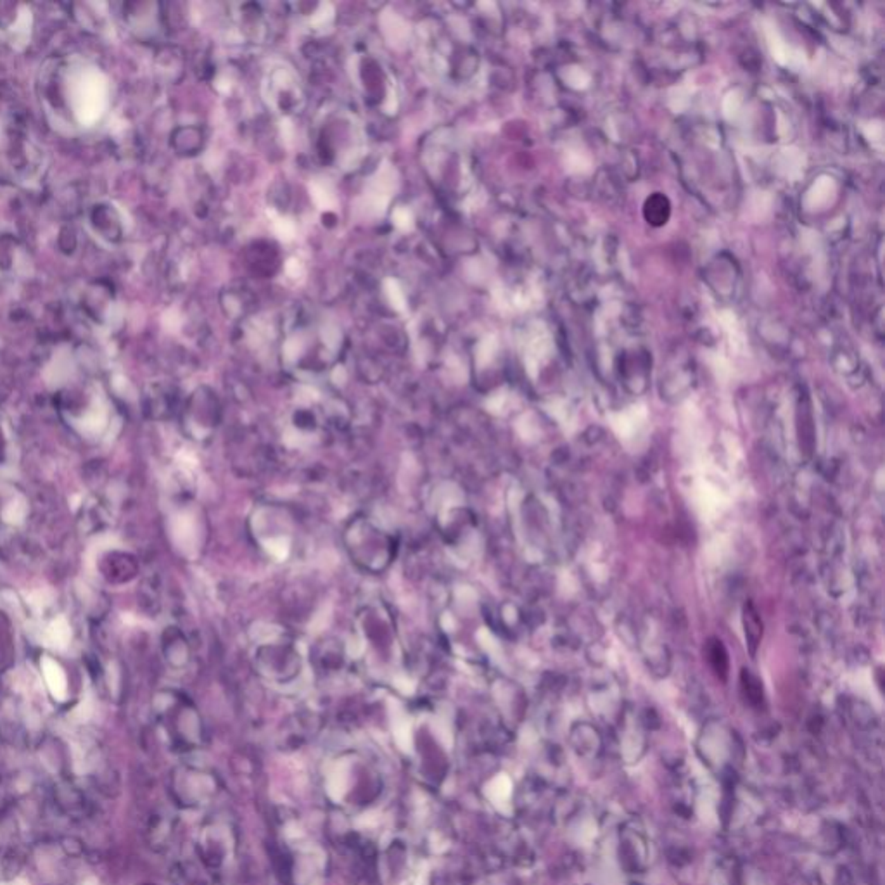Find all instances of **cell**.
Listing matches in <instances>:
<instances>
[{"label":"cell","instance_id":"cell-12","mask_svg":"<svg viewBox=\"0 0 885 885\" xmlns=\"http://www.w3.org/2000/svg\"><path fill=\"white\" fill-rule=\"evenodd\" d=\"M324 341L327 342V346L331 349L338 348L339 341H341V335H339V331L335 327H327L324 331Z\"/></svg>","mask_w":885,"mask_h":885},{"label":"cell","instance_id":"cell-2","mask_svg":"<svg viewBox=\"0 0 885 885\" xmlns=\"http://www.w3.org/2000/svg\"><path fill=\"white\" fill-rule=\"evenodd\" d=\"M744 629H745V640H747V647H748V652L751 656L754 657L757 654L759 649V643L762 640V621H761V615H759L757 608L752 602H747L744 607Z\"/></svg>","mask_w":885,"mask_h":885},{"label":"cell","instance_id":"cell-6","mask_svg":"<svg viewBox=\"0 0 885 885\" xmlns=\"http://www.w3.org/2000/svg\"><path fill=\"white\" fill-rule=\"evenodd\" d=\"M384 292H386L387 301H389V304L394 310L405 311V308H407V297H405L400 284L394 279H386L384 281Z\"/></svg>","mask_w":885,"mask_h":885},{"label":"cell","instance_id":"cell-14","mask_svg":"<svg viewBox=\"0 0 885 885\" xmlns=\"http://www.w3.org/2000/svg\"><path fill=\"white\" fill-rule=\"evenodd\" d=\"M286 272H288L289 277L297 279L303 275V267H301L299 261L295 260V258H291V260L288 261V265H286Z\"/></svg>","mask_w":885,"mask_h":885},{"label":"cell","instance_id":"cell-9","mask_svg":"<svg viewBox=\"0 0 885 885\" xmlns=\"http://www.w3.org/2000/svg\"><path fill=\"white\" fill-rule=\"evenodd\" d=\"M275 232L282 240H291L296 234V225L289 218H277L275 222Z\"/></svg>","mask_w":885,"mask_h":885},{"label":"cell","instance_id":"cell-11","mask_svg":"<svg viewBox=\"0 0 885 885\" xmlns=\"http://www.w3.org/2000/svg\"><path fill=\"white\" fill-rule=\"evenodd\" d=\"M332 17H334V7H332L331 3H322V6L318 7L317 12L313 14V17H311V23H313L315 26H324V24L328 23Z\"/></svg>","mask_w":885,"mask_h":885},{"label":"cell","instance_id":"cell-13","mask_svg":"<svg viewBox=\"0 0 885 885\" xmlns=\"http://www.w3.org/2000/svg\"><path fill=\"white\" fill-rule=\"evenodd\" d=\"M301 349H303L301 348V342L297 341V339H291V341H288V344H286L284 353L289 360H295L301 353Z\"/></svg>","mask_w":885,"mask_h":885},{"label":"cell","instance_id":"cell-8","mask_svg":"<svg viewBox=\"0 0 885 885\" xmlns=\"http://www.w3.org/2000/svg\"><path fill=\"white\" fill-rule=\"evenodd\" d=\"M393 223L400 230L407 232V230L414 229V215H412V211L408 208H405V206H400V208L394 209Z\"/></svg>","mask_w":885,"mask_h":885},{"label":"cell","instance_id":"cell-5","mask_svg":"<svg viewBox=\"0 0 885 885\" xmlns=\"http://www.w3.org/2000/svg\"><path fill=\"white\" fill-rule=\"evenodd\" d=\"M666 204L667 201L663 198V195H654L652 199H649V201H647V220H649L650 223H654V225H663V223H666L669 209H659Z\"/></svg>","mask_w":885,"mask_h":885},{"label":"cell","instance_id":"cell-4","mask_svg":"<svg viewBox=\"0 0 885 885\" xmlns=\"http://www.w3.org/2000/svg\"><path fill=\"white\" fill-rule=\"evenodd\" d=\"M310 191L315 204L320 209H332L335 206V202H338L332 187L328 184H324V182H313L310 185Z\"/></svg>","mask_w":885,"mask_h":885},{"label":"cell","instance_id":"cell-10","mask_svg":"<svg viewBox=\"0 0 885 885\" xmlns=\"http://www.w3.org/2000/svg\"><path fill=\"white\" fill-rule=\"evenodd\" d=\"M267 550L268 554L274 555L275 559L282 561V559L288 557V552H289L288 540H284V538H277V540L267 541Z\"/></svg>","mask_w":885,"mask_h":885},{"label":"cell","instance_id":"cell-3","mask_svg":"<svg viewBox=\"0 0 885 885\" xmlns=\"http://www.w3.org/2000/svg\"><path fill=\"white\" fill-rule=\"evenodd\" d=\"M708 659H709V664L712 666V669L716 671V674L721 676L723 680H726V676H728L730 660L721 640L712 638L711 642L708 643Z\"/></svg>","mask_w":885,"mask_h":885},{"label":"cell","instance_id":"cell-1","mask_svg":"<svg viewBox=\"0 0 885 885\" xmlns=\"http://www.w3.org/2000/svg\"><path fill=\"white\" fill-rule=\"evenodd\" d=\"M92 225L104 239L118 243L121 237L120 216L111 206L99 204L92 211Z\"/></svg>","mask_w":885,"mask_h":885},{"label":"cell","instance_id":"cell-7","mask_svg":"<svg viewBox=\"0 0 885 885\" xmlns=\"http://www.w3.org/2000/svg\"><path fill=\"white\" fill-rule=\"evenodd\" d=\"M742 687H744L745 694L748 695V699H751V701H759V699H761V695H762L761 683H759L757 678L752 676V674H748L747 671H744V673H742Z\"/></svg>","mask_w":885,"mask_h":885}]
</instances>
